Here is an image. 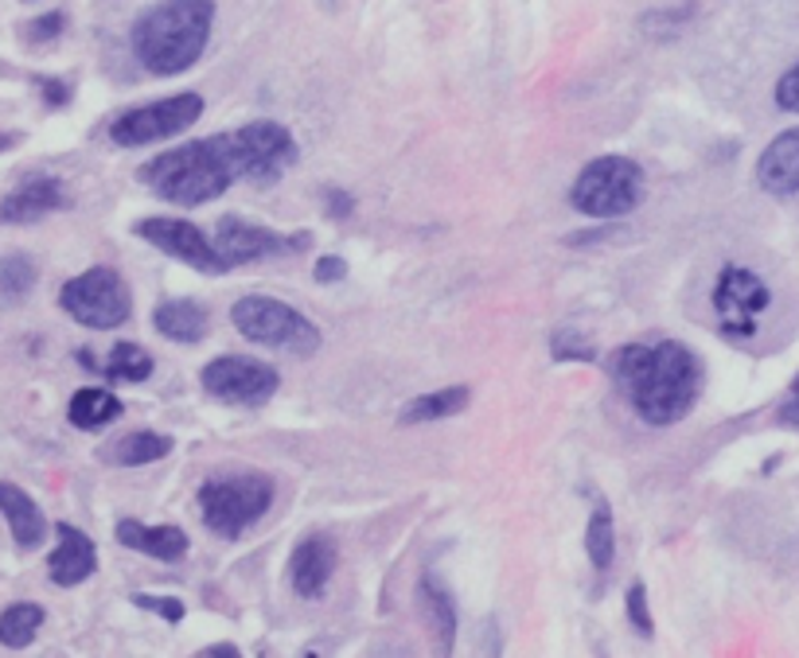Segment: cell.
Listing matches in <instances>:
<instances>
[{
	"label": "cell",
	"mask_w": 799,
	"mask_h": 658,
	"mask_svg": "<svg viewBox=\"0 0 799 658\" xmlns=\"http://www.w3.org/2000/svg\"><path fill=\"white\" fill-rule=\"evenodd\" d=\"M609 378L647 425H675L702 393V363L675 339H636L609 355Z\"/></svg>",
	"instance_id": "6da1fadb"
},
{
	"label": "cell",
	"mask_w": 799,
	"mask_h": 658,
	"mask_svg": "<svg viewBox=\"0 0 799 658\" xmlns=\"http://www.w3.org/2000/svg\"><path fill=\"white\" fill-rule=\"evenodd\" d=\"M137 180L168 203L203 207L238 180V164H234L231 141L223 133V137L188 141L184 148L153 156L148 164H141Z\"/></svg>",
	"instance_id": "7a4b0ae2"
},
{
	"label": "cell",
	"mask_w": 799,
	"mask_h": 658,
	"mask_svg": "<svg viewBox=\"0 0 799 658\" xmlns=\"http://www.w3.org/2000/svg\"><path fill=\"white\" fill-rule=\"evenodd\" d=\"M215 0H160L133 24V52L153 75H180L207 52Z\"/></svg>",
	"instance_id": "3957f363"
},
{
	"label": "cell",
	"mask_w": 799,
	"mask_h": 658,
	"mask_svg": "<svg viewBox=\"0 0 799 658\" xmlns=\"http://www.w3.org/2000/svg\"><path fill=\"white\" fill-rule=\"evenodd\" d=\"M644 196L647 176L628 156H597L593 164H585L569 188L574 211L589 214V219H624L644 203Z\"/></svg>",
	"instance_id": "277c9868"
},
{
	"label": "cell",
	"mask_w": 799,
	"mask_h": 658,
	"mask_svg": "<svg viewBox=\"0 0 799 658\" xmlns=\"http://www.w3.org/2000/svg\"><path fill=\"white\" fill-rule=\"evenodd\" d=\"M274 506V483L258 471H234V476L207 479L199 488V511L207 531L219 538H238L262 514Z\"/></svg>",
	"instance_id": "5b68a950"
},
{
	"label": "cell",
	"mask_w": 799,
	"mask_h": 658,
	"mask_svg": "<svg viewBox=\"0 0 799 658\" xmlns=\"http://www.w3.org/2000/svg\"><path fill=\"white\" fill-rule=\"evenodd\" d=\"M231 324L246 339L262 343V347L289 350V355H312L320 347V327L304 312L274 297H242L231 309Z\"/></svg>",
	"instance_id": "8992f818"
},
{
	"label": "cell",
	"mask_w": 799,
	"mask_h": 658,
	"mask_svg": "<svg viewBox=\"0 0 799 658\" xmlns=\"http://www.w3.org/2000/svg\"><path fill=\"white\" fill-rule=\"evenodd\" d=\"M59 304L75 324L90 327V332H113L130 320V289L121 281L118 269L95 266L87 274L70 277L59 292Z\"/></svg>",
	"instance_id": "52a82bcc"
},
{
	"label": "cell",
	"mask_w": 799,
	"mask_h": 658,
	"mask_svg": "<svg viewBox=\"0 0 799 658\" xmlns=\"http://www.w3.org/2000/svg\"><path fill=\"white\" fill-rule=\"evenodd\" d=\"M226 141H231L234 164H238V180L258 183V188L281 180L297 160V141L277 121H249V125L226 133Z\"/></svg>",
	"instance_id": "ba28073f"
},
{
	"label": "cell",
	"mask_w": 799,
	"mask_h": 658,
	"mask_svg": "<svg viewBox=\"0 0 799 658\" xmlns=\"http://www.w3.org/2000/svg\"><path fill=\"white\" fill-rule=\"evenodd\" d=\"M203 118V98L184 90V94L164 98V102L141 105V110L121 113L110 125V137L121 148H141V145H156V141L180 137L184 129H191Z\"/></svg>",
	"instance_id": "9c48e42d"
},
{
	"label": "cell",
	"mask_w": 799,
	"mask_h": 658,
	"mask_svg": "<svg viewBox=\"0 0 799 658\" xmlns=\"http://www.w3.org/2000/svg\"><path fill=\"white\" fill-rule=\"evenodd\" d=\"M203 390L215 398V402L226 405H266L269 398L281 386V375H277L269 363L262 359H246V355H219L203 367L199 375Z\"/></svg>",
	"instance_id": "30bf717a"
},
{
	"label": "cell",
	"mask_w": 799,
	"mask_h": 658,
	"mask_svg": "<svg viewBox=\"0 0 799 658\" xmlns=\"http://www.w3.org/2000/svg\"><path fill=\"white\" fill-rule=\"evenodd\" d=\"M713 312H718V327L733 339H745L756 332V320L761 312L773 304V292L753 269L741 266H725L713 281Z\"/></svg>",
	"instance_id": "8fae6325"
},
{
	"label": "cell",
	"mask_w": 799,
	"mask_h": 658,
	"mask_svg": "<svg viewBox=\"0 0 799 658\" xmlns=\"http://www.w3.org/2000/svg\"><path fill=\"white\" fill-rule=\"evenodd\" d=\"M133 231L156 246L160 254L176 257L184 266L199 269V274H226V257L219 254V246L199 231L196 223H184V219H141Z\"/></svg>",
	"instance_id": "7c38bea8"
},
{
	"label": "cell",
	"mask_w": 799,
	"mask_h": 658,
	"mask_svg": "<svg viewBox=\"0 0 799 658\" xmlns=\"http://www.w3.org/2000/svg\"><path fill=\"white\" fill-rule=\"evenodd\" d=\"M309 234H277L266 226L242 223L234 214H226L215 231V246L226 257V266H249V261H266V257H285V254H301L309 246Z\"/></svg>",
	"instance_id": "4fadbf2b"
},
{
	"label": "cell",
	"mask_w": 799,
	"mask_h": 658,
	"mask_svg": "<svg viewBox=\"0 0 799 658\" xmlns=\"http://www.w3.org/2000/svg\"><path fill=\"white\" fill-rule=\"evenodd\" d=\"M335 546L328 538H304L301 546L292 549V565H289V577H292V592L301 600H320L335 573Z\"/></svg>",
	"instance_id": "5bb4252c"
},
{
	"label": "cell",
	"mask_w": 799,
	"mask_h": 658,
	"mask_svg": "<svg viewBox=\"0 0 799 658\" xmlns=\"http://www.w3.org/2000/svg\"><path fill=\"white\" fill-rule=\"evenodd\" d=\"M55 531H59V546H55L47 569H52V581L59 584V589H75V584H82L98 569V549H95V542L78 531V526H70V522H59Z\"/></svg>",
	"instance_id": "9a60e30c"
},
{
	"label": "cell",
	"mask_w": 799,
	"mask_h": 658,
	"mask_svg": "<svg viewBox=\"0 0 799 658\" xmlns=\"http://www.w3.org/2000/svg\"><path fill=\"white\" fill-rule=\"evenodd\" d=\"M67 207V196H63V183L52 180V176H35V180H24L12 196L0 199V223H35L44 214Z\"/></svg>",
	"instance_id": "2e32d148"
},
{
	"label": "cell",
	"mask_w": 799,
	"mask_h": 658,
	"mask_svg": "<svg viewBox=\"0 0 799 658\" xmlns=\"http://www.w3.org/2000/svg\"><path fill=\"white\" fill-rule=\"evenodd\" d=\"M756 183L768 196H791L799 191V125L780 133L756 160Z\"/></svg>",
	"instance_id": "e0dca14e"
},
{
	"label": "cell",
	"mask_w": 799,
	"mask_h": 658,
	"mask_svg": "<svg viewBox=\"0 0 799 658\" xmlns=\"http://www.w3.org/2000/svg\"><path fill=\"white\" fill-rule=\"evenodd\" d=\"M118 542L156 557V561H180V557L188 554V534H184L180 526H145V522H137V518L118 522Z\"/></svg>",
	"instance_id": "ac0fdd59"
},
{
	"label": "cell",
	"mask_w": 799,
	"mask_h": 658,
	"mask_svg": "<svg viewBox=\"0 0 799 658\" xmlns=\"http://www.w3.org/2000/svg\"><path fill=\"white\" fill-rule=\"evenodd\" d=\"M0 511H4V518H9V531H12V538H16L20 549L44 546L47 518L24 488H16V483H0Z\"/></svg>",
	"instance_id": "d6986e66"
},
{
	"label": "cell",
	"mask_w": 799,
	"mask_h": 658,
	"mask_svg": "<svg viewBox=\"0 0 799 658\" xmlns=\"http://www.w3.org/2000/svg\"><path fill=\"white\" fill-rule=\"evenodd\" d=\"M422 612H425V624H430L433 639H437V650L441 655H453L456 627H460L456 624V600L437 573H422Z\"/></svg>",
	"instance_id": "ffe728a7"
},
{
	"label": "cell",
	"mask_w": 799,
	"mask_h": 658,
	"mask_svg": "<svg viewBox=\"0 0 799 658\" xmlns=\"http://www.w3.org/2000/svg\"><path fill=\"white\" fill-rule=\"evenodd\" d=\"M153 324L164 339L173 343H199L207 335V312L196 300H164L153 312Z\"/></svg>",
	"instance_id": "44dd1931"
},
{
	"label": "cell",
	"mask_w": 799,
	"mask_h": 658,
	"mask_svg": "<svg viewBox=\"0 0 799 658\" xmlns=\"http://www.w3.org/2000/svg\"><path fill=\"white\" fill-rule=\"evenodd\" d=\"M468 398H473L468 386H448V390H437V393H422V398L406 402V410L398 413V421H402V425H430V421L465 413Z\"/></svg>",
	"instance_id": "7402d4cb"
},
{
	"label": "cell",
	"mask_w": 799,
	"mask_h": 658,
	"mask_svg": "<svg viewBox=\"0 0 799 658\" xmlns=\"http://www.w3.org/2000/svg\"><path fill=\"white\" fill-rule=\"evenodd\" d=\"M67 417L75 428H102V425H110V421L121 417V402L113 398L110 390L90 386V390H78L75 398H70Z\"/></svg>",
	"instance_id": "603a6c76"
},
{
	"label": "cell",
	"mask_w": 799,
	"mask_h": 658,
	"mask_svg": "<svg viewBox=\"0 0 799 658\" xmlns=\"http://www.w3.org/2000/svg\"><path fill=\"white\" fill-rule=\"evenodd\" d=\"M168 453H173V436L153 433V428H137V433L121 436V445L113 448L121 468H141V464L164 460Z\"/></svg>",
	"instance_id": "cb8c5ba5"
},
{
	"label": "cell",
	"mask_w": 799,
	"mask_h": 658,
	"mask_svg": "<svg viewBox=\"0 0 799 658\" xmlns=\"http://www.w3.org/2000/svg\"><path fill=\"white\" fill-rule=\"evenodd\" d=\"M44 627V607L40 604H12L0 612V643L12 650L27 647Z\"/></svg>",
	"instance_id": "d4e9b609"
},
{
	"label": "cell",
	"mask_w": 799,
	"mask_h": 658,
	"mask_svg": "<svg viewBox=\"0 0 799 658\" xmlns=\"http://www.w3.org/2000/svg\"><path fill=\"white\" fill-rule=\"evenodd\" d=\"M585 554L597 569H609L612 557H617V526H612V511L604 503H597V511L589 514V526H585Z\"/></svg>",
	"instance_id": "484cf974"
},
{
	"label": "cell",
	"mask_w": 799,
	"mask_h": 658,
	"mask_svg": "<svg viewBox=\"0 0 799 658\" xmlns=\"http://www.w3.org/2000/svg\"><path fill=\"white\" fill-rule=\"evenodd\" d=\"M102 375L113 378V382H145L153 375V355L137 343H118L110 350V359H106Z\"/></svg>",
	"instance_id": "4316f807"
},
{
	"label": "cell",
	"mask_w": 799,
	"mask_h": 658,
	"mask_svg": "<svg viewBox=\"0 0 799 658\" xmlns=\"http://www.w3.org/2000/svg\"><path fill=\"white\" fill-rule=\"evenodd\" d=\"M32 285H35V266L27 257L12 254L0 261V300H12V304H16V300H24L27 292H32Z\"/></svg>",
	"instance_id": "83f0119b"
},
{
	"label": "cell",
	"mask_w": 799,
	"mask_h": 658,
	"mask_svg": "<svg viewBox=\"0 0 799 658\" xmlns=\"http://www.w3.org/2000/svg\"><path fill=\"white\" fill-rule=\"evenodd\" d=\"M551 355L558 363H593L597 347H593V339H589L585 332L562 327V332H554V339H551Z\"/></svg>",
	"instance_id": "f1b7e54d"
},
{
	"label": "cell",
	"mask_w": 799,
	"mask_h": 658,
	"mask_svg": "<svg viewBox=\"0 0 799 658\" xmlns=\"http://www.w3.org/2000/svg\"><path fill=\"white\" fill-rule=\"evenodd\" d=\"M690 12H695V4H687V9H683V4H675V9H655V12H647L640 24H644L647 35H659V40H667V35H675L683 24H687Z\"/></svg>",
	"instance_id": "f546056e"
},
{
	"label": "cell",
	"mask_w": 799,
	"mask_h": 658,
	"mask_svg": "<svg viewBox=\"0 0 799 658\" xmlns=\"http://www.w3.org/2000/svg\"><path fill=\"white\" fill-rule=\"evenodd\" d=\"M628 616H632V627H636L640 635H652V612H647V589L644 581H636L632 589H628Z\"/></svg>",
	"instance_id": "4dcf8cb0"
},
{
	"label": "cell",
	"mask_w": 799,
	"mask_h": 658,
	"mask_svg": "<svg viewBox=\"0 0 799 658\" xmlns=\"http://www.w3.org/2000/svg\"><path fill=\"white\" fill-rule=\"evenodd\" d=\"M133 604L148 607V612L164 616L168 624H180V620H184V604H180V600H173V596H133Z\"/></svg>",
	"instance_id": "1f68e13d"
},
{
	"label": "cell",
	"mask_w": 799,
	"mask_h": 658,
	"mask_svg": "<svg viewBox=\"0 0 799 658\" xmlns=\"http://www.w3.org/2000/svg\"><path fill=\"white\" fill-rule=\"evenodd\" d=\"M776 105L788 113H799V63L776 82Z\"/></svg>",
	"instance_id": "d6a6232c"
},
{
	"label": "cell",
	"mask_w": 799,
	"mask_h": 658,
	"mask_svg": "<svg viewBox=\"0 0 799 658\" xmlns=\"http://www.w3.org/2000/svg\"><path fill=\"white\" fill-rule=\"evenodd\" d=\"M63 12H47V16H40V20H32L27 24V40H35V43H44V40H55V35L63 32Z\"/></svg>",
	"instance_id": "836d02e7"
},
{
	"label": "cell",
	"mask_w": 799,
	"mask_h": 658,
	"mask_svg": "<svg viewBox=\"0 0 799 658\" xmlns=\"http://www.w3.org/2000/svg\"><path fill=\"white\" fill-rule=\"evenodd\" d=\"M344 277H347V261L340 254H328L317 261V281L320 285H335V281H344Z\"/></svg>",
	"instance_id": "e575fe53"
},
{
	"label": "cell",
	"mask_w": 799,
	"mask_h": 658,
	"mask_svg": "<svg viewBox=\"0 0 799 658\" xmlns=\"http://www.w3.org/2000/svg\"><path fill=\"white\" fill-rule=\"evenodd\" d=\"M776 421H780V425L799 428V375H796V382H791L788 398L780 402V410H776Z\"/></svg>",
	"instance_id": "d590c367"
},
{
	"label": "cell",
	"mask_w": 799,
	"mask_h": 658,
	"mask_svg": "<svg viewBox=\"0 0 799 658\" xmlns=\"http://www.w3.org/2000/svg\"><path fill=\"white\" fill-rule=\"evenodd\" d=\"M324 207H328V214H332V219H347V214L355 211V199L347 196V191L328 188V191H324Z\"/></svg>",
	"instance_id": "8d00e7d4"
},
{
	"label": "cell",
	"mask_w": 799,
	"mask_h": 658,
	"mask_svg": "<svg viewBox=\"0 0 799 658\" xmlns=\"http://www.w3.org/2000/svg\"><path fill=\"white\" fill-rule=\"evenodd\" d=\"M44 94H47V102L52 105H67L70 102V86L67 82H55V78H44Z\"/></svg>",
	"instance_id": "74e56055"
},
{
	"label": "cell",
	"mask_w": 799,
	"mask_h": 658,
	"mask_svg": "<svg viewBox=\"0 0 799 658\" xmlns=\"http://www.w3.org/2000/svg\"><path fill=\"white\" fill-rule=\"evenodd\" d=\"M203 658H238V647L234 643H219V647H207V650H199Z\"/></svg>",
	"instance_id": "f35d334b"
},
{
	"label": "cell",
	"mask_w": 799,
	"mask_h": 658,
	"mask_svg": "<svg viewBox=\"0 0 799 658\" xmlns=\"http://www.w3.org/2000/svg\"><path fill=\"white\" fill-rule=\"evenodd\" d=\"M16 145V137H9V133H0V148H12Z\"/></svg>",
	"instance_id": "ab89813d"
}]
</instances>
